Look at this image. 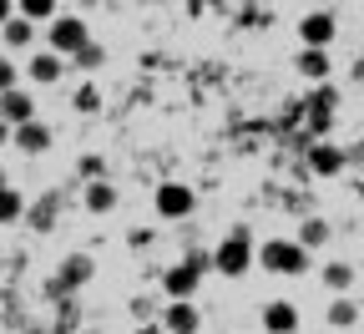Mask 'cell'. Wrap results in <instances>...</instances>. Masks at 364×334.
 <instances>
[{"label": "cell", "instance_id": "obj_10", "mask_svg": "<svg viewBox=\"0 0 364 334\" xmlns=\"http://www.w3.org/2000/svg\"><path fill=\"white\" fill-rule=\"evenodd\" d=\"M0 122H11V127L36 122V97H31L26 86H16V91H6V97H0Z\"/></svg>", "mask_w": 364, "mask_h": 334}, {"label": "cell", "instance_id": "obj_31", "mask_svg": "<svg viewBox=\"0 0 364 334\" xmlns=\"http://www.w3.org/2000/svg\"><path fill=\"white\" fill-rule=\"evenodd\" d=\"M51 334H71V329H51Z\"/></svg>", "mask_w": 364, "mask_h": 334}, {"label": "cell", "instance_id": "obj_13", "mask_svg": "<svg viewBox=\"0 0 364 334\" xmlns=\"http://www.w3.org/2000/svg\"><path fill=\"white\" fill-rule=\"evenodd\" d=\"M11 147H16V152H31V157L46 152V147H51V127H46L41 117L26 122V127H16V142H11Z\"/></svg>", "mask_w": 364, "mask_h": 334}, {"label": "cell", "instance_id": "obj_8", "mask_svg": "<svg viewBox=\"0 0 364 334\" xmlns=\"http://www.w3.org/2000/svg\"><path fill=\"white\" fill-rule=\"evenodd\" d=\"M344 167H349V152L334 147V142H314L309 147V172L314 177H339Z\"/></svg>", "mask_w": 364, "mask_h": 334}, {"label": "cell", "instance_id": "obj_1", "mask_svg": "<svg viewBox=\"0 0 364 334\" xmlns=\"http://www.w3.org/2000/svg\"><path fill=\"white\" fill-rule=\"evenodd\" d=\"M258 263L263 273H279V278H304L314 254L299 244V238H268V244H258Z\"/></svg>", "mask_w": 364, "mask_h": 334}, {"label": "cell", "instance_id": "obj_19", "mask_svg": "<svg viewBox=\"0 0 364 334\" xmlns=\"http://www.w3.org/2000/svg\"><path fill=\"white\" fill-rule=\"evenodd\" d=\"M21 218H26V198L16 193V187H0V228L21 223Z\"/></svg>", "mask_w": 364, "mask_h": 334}, {"label": "cell", "instance_id": "obj_15", "mask_svg": "<svg viewBox=\"0 0 364 334\" xmlns=\"http://www.w3.org/2000/svg\"><path fill=\"white\" fill-rule=\"evenodd\" d=\"M81 203H86V213H97V218H102V213H112L122 198H117V187L102 177V182H86V198H81Z\"/></svg>", "mask_w": 364, "mask_h": 334}, {"label": "cell", "instance_id": "obj_25", "mask_svg": "<svg viewBox=\"0 0 364 334\" xmlns=\"http://www.w3.org/2000/svg\"><path fill=\"white\" fill-rule=\"evenodd\" d=\"M76 107H81V112L97 107V86H81V91H76Z\"/></svg>", "mask_w": 364, "mask_h": 334}, {"label": "cell", "instance_id": "obj_24", "mask_svg": "<svg viewBox=\"0 0 364 334\" xmlns=\"http://www.w3.org/2000/svg\"><path fill=\"white\" fill-rule=\"evenodd\" d=\"M152 238H157L152 228H132V233H127V244H132V249H147V244H152Z\"/></svg>", "mask_w": 364, "mask_h": 334}, {"label": "cell", "instance_id": "obj_4", "mask_svg": "<svg viewBox=\"0 0 364 334\" xmlns=\"http://www.w3.org/2000/svg\"><path fill=\"white\" fill-rule=\"evenodd\" d=\"M198 283H203V259H177L172 268H162V294H167V304H193Z\"/></svg>", "mask_w": 364, "mask_h": 334}, {"label": "cell", "instance_id": "obj_5", "mask_svg": "<svg viewBox=\"0 0 364 334\" xmlns=\"http://www.w3.org/2000/svg\"><path fill=\"white\" fill-rule=\"evenodd\" d=\"M152 208H157V218H167V223H182V218H193V208H198V193L188 182H162L157 193H152Z\"/></svg>", "mask_w": 364, "mask_h": 334}, {"label": "cell", "instance_id": "obj_6", "mask_svg": "<svg viewBox=\"0 0 364 334\" xmlns=\"http://www.w3.org/2000/svg\"><path fill=\"white\" fill-rule=\"evenodd\" d=\"M91 273H97V259H91V254H66V259L56 263V283H51V289H56V294L86 289V283H91Z\"/></svg>", "mask_w": 364, "mask_h": 334}, {"label": "cell", "instance_id": "obj_28", "mask_svg": "<svg viewBox=\"0 0 364 334\" xmlns=\"http://www.w3.org/2000/svg\"><path fill=\"white\" fill-rule=\"evenodd\" d=\"M11 142H16V127H11V122H0V147H11Z\"/></svg>", "mask_w": 364, "mask_h": 334}, {"label": "cell", "instance_id": "obj_21", "mask_svg": "<svg viewBox=\"0 0 364 334\" xmlns=\"http://www.w3.org/2000/svg\"><path fill=\"white\" fill-rule=\"evenodd\" d=\"M71 66H76V71H97V66H107V51H102L97 41H91V46H86V51H81Z\"/></svg>", "mask_w": 364, "mask_h": 334}, {"label": "cell", "instance_id": "obj_3", "mask_svg": "<svg viewBox=\"0 0 364 334\" xmlns=\"http://www.w3.org/2000/svg\"><path fill=\"white\" fill-rule=\"evenodd\" d=\"M86 46H91V31H86L81 16H61L51 31H46V51H56L61 61H76Z\"/></svg>", "mask_w": 364, "mask_h": 334}, {"label": "cell", "instance_id": "obj_11", "mask_svg": "<svg viewBox=\"0 0 364 334\" xmlns=\"http://www.w3.org/2000/svg\"><path fill=\"white\" fill-rule=\"evenodd\" d=\"M162 329H167V334H198V329H203L198 304H167V309H162Z\"/></svg>", "mask_w": 364, "mask_h": 334}, {"label": "cell", "instance_id": "obj_12", "mask_svg": "<svg viewBox=\"0 0 364 334\" xmlns=\"http://www.w3.org/2000/svg\"><path fill=\"white\" fill-rule=\"evenodd\" d=\"M61 71H66V61H61L56 51H36V56L26 61V76H31L36 86H51V81H61Z\"/></svg>", "mask_w": 364, "mask_h": 334}, {"label": "cell", "instance_id": "obj_30", "mask_svg": "<svg viewBox=\"0 0 364 334\" xmlns=\"http://www.w3.org/2000/svg\"><path fill=\"white\" fill-rule=\"evenodd\" d=\"M0 187H11V182H6V167H0Z\"/></svg>", "mask_w": 364, "mask_h": 334}, {"label": "cell", "instance_id": "obj_9", "mask_svg": "<svg viewBox=\"0 0 364 334\" xmlns=\"http://www.w3.org/2000/svg\"><path fill=\"white\" fill-rule=\"evenodd\" d=\"M299 309L289 304V299H268L263 304V334H299Z\"/></svg>", "mask_w": 364, "mask_h": 334}, {"label": "cell", "instance_id": "obj_23", "mask_svg": "<svg viewBox=\"0 0 364 334\" xmlns=\"http://www.w3.org/2000/svg\"><path fill=\"white\" fill-rule=\"evenodd\" d=\"M81 177H86V182H102V177H107V162H102L97 152H91V157H81Z\"/></svg>", "mask_w": 364, "mask_h": 334}, {"label": "cell", "instance_id": "obj_20", "mask_svg": "<svg viewBox=\"0 0 364 334\" xmlns=\"http://www.w3.org/2000/svg\"><path fill=\"white\" fill-rule=\"evenodd\" d=\"M324 319H329V329H349V324L359 319V309H354V299H329Z\"/></svg>", "mask_w": 364, "mask_h": 334}, {"label": "cell", "instance_id": "obj_2", "mask_svg": "<svg viewBox=\"0 0 364 334\" xmlns=\"http://www.w3.org/2000/svg\"><path fill=\"white\" fill-rule=\"evenodd\" d=\"M253 263H258V244H253V233H248V228L223 233V244L213 249V268H218L223 278H243Z\"/></svg>", "mask_w": 364, "mask_h": 334}, {"label": "cell", "instance_id": "obj_16", "mask_svg": "<svg viewBox=\"0 0 364 334\" xmlns=\"http://www.w3.org/2000/svg\"><path fill=\"white\" fill-rule=\"evenodd\" d=\"M0 41H6V51H31V41H36V26L26 16H16L6 31H0Z\"/></svg>", "mask_w": 364, "mask_h": 334}, {"label": "cell", "instance_id": "obj_18", "mask_svg": "<svg viewBox=\"0 0 364 334\" xmlns=\"http://www.w3.org/2000/svg\"><path fill=\"white\" fill-rule=\"evenodd\" d=\"M299 76L304 81H329V51H299Z\"/></svg>", "mask_w": 364, "mask_h": 334}, {"label": "cell", "instance_id": "obj_26", "mask_svg": "<svg viewBox=\"0 0 364 334\" xmlns=\"http://www.w3.org/2000/svg\"><path fill=\"white\" fill-rule=\"evenodd\" d=\"M16 16H21V6H11V0H0V31H6V26H11Z\"/></svg>", "mask_w": 364, "mask_h": 334}, {"label": "cell", "instance_id": "obj_29", "mask_svg": "<svg viewBox=\"0 0 364 334\" xmlns=\"http://www.w3.org/2000/svg\"><path fill=\"white\" fill-rule=\"evenodd\" d=\"M349 162H359V167H364V147H349Z\"/></svg>", "mask_w": 364, "mask_h": 334}, {"label": "cell", "instance_id": "obj_7", "mask_svg": "<svg viewBox=\"0 0 364 334\" xmlns=\"http://www.w3.org/2000/svg\"><path fill=\"white\" fill-rule=\"evenodd\" d=\"M334 16L329 11H309L304 21H299V41H304V51H329L334 46Z\"/></svg>", "mask_w": 364, "mask_h": 334}, {"label": "cell", "instance_id": "obj_17", "mask_svg": "<svg viewBox=\"0 0 364 334\" xmlns=\"http://www.w3.org/2000/svg\"><path fill=\"white\" fill-rule=\"evenodd\" d=\"M329 238H334V228H329L324 218H304V223H299V244H304L309 254H314V249H324Z\"/></svg>", "mask_w": 364, "mask_h": 334}, {"label": "cell", "instance_id": "obj_22", "mask_svg": "<svg viewBox=\"0 0 364 334\" xmlns=\"http://www.w3.org/2000/svg\"><path fill=\"white\" fill-rule=\"evenodd\" d=\"M21 86V66L11 61V56H0V97H6V91H16Z\"/></svg>", "mask_w": 364, "mask_h": 334}, {"label": "cell", "instance_id": "obj_27", "mask_svg": "<svg viewBox=\"0 0 364 334\" xmlns=\"http://www.w3.org/2000/svg\"><path fill=\"white\" fill-rule=\"evenodd\" d=\"M132 334H167V329H162V319H152V324H136Z\"/></svg>", "mask_w": 364, "mask_h": 334}, {"label": "cell", "instance_id": "obj_14", "mask_svg": "<svg viewBox=\"0 0 364 334\" xmlns=\"http://www.w3.org/2000/svg\"><path fill=\"white\" fill-rule=\"evenodd\" d=\"M318 278H324V289H329L334 299H349V283H354V263L334 259V263H324V268H318Z\"/></svg>", "mask_w": 364, "mask_h": 334}]
</instances>
